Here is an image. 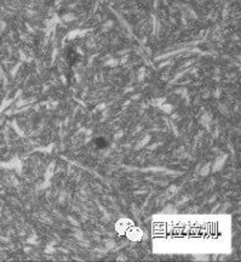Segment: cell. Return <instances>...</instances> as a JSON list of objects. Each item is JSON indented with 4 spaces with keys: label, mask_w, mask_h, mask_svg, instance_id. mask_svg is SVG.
<instances>
[{
    "label": "cell",
    "mask_w": 241,
    "mask_h": 262,
    "mask_svg": "<svg viewBox=\"0 0 241 262\" xmlns=\"http://www.w3.org/2000/svg\"><path fill=\"white\" fill-rule=\"evenodd\" d=\"M79 60H80V55L76 52L75 49H70V50L67 51V61L69 62L70 66L76 64V62H78Z\"/></svg>",
    "instance_id": "cell-1"
},
{
    "label": "cell",
    "mask_w": 241,
    "mask_h": 262,
    "mask_svg": "<svg viewBox=\"0 0 241 262\" xmlns=\"http://www.w3.org/2000/svg\"><path fill=\"white\" fill-rule=\"evenodd\" d=\"M96 146H97L98 148H105V147L108 146V142L104 139H97L96 140Z\"/></svg>",
    "instance_id": "cell-2"
}]
</instances>
